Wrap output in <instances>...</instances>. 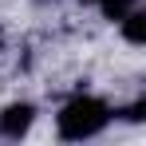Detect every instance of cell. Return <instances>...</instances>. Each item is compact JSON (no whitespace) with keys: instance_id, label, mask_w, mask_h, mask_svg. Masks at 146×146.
Here are the masks:
<instances>
[{"instance_id":"obj_1","label":"cell","mask_w":146,"mask_h":146,"mask_svg":"<svg viewBox=\"0 0 146 146\" xmlns=\"http://www.w3.org/2000/svg\"><path fill=\"white\" fill-rule=\"evenodd\" d=\"M111 122V107L103 103V99H91V95H75L63 111H59V119H55V126H59V134L63 138H71V142H79V138H91V134H99L103 126Z\"/></svg>"},{"instance_id":"obj_3","label":"cell","mask_w":146,"mask_h":146,"mask_svg":"<svg viewBox=\"0 0 146 146\" xmlns=\"http://www.w3.org/2000/svg\"><path fill=\"white\" fill-rule=\"evenodd\" d=\"M122 36L130 44H142L146 40V12H126L122 16Z\"/></svg>"},{"instance_id":"obj_2","label":"cell","mask_w":146,"mask_h":146,"mask_svg":"<svg viewBox=\"0 0 146 146\" xmlns=\"http://www.w3.org/2000/svg\"><path fill=\"white\" fill-rule=\"evenodd\" d=\"M32 119H36V111H32L28 103H12V107L0 111V134H4V138H20V134H28Z\"/></svg>"},{"instance_id":"obj_4","label":"cell","mask_w":146,"mask_h":146,"mask_svg":"<svg viewBox=\"0 0 146 146\" xmlns=\"http://www.w3.org/2000/svg\"><path fill=\"white\" fill-rule=\"evenodd\" d=\"M99 8H103V16L107 20H122L126 12H130V0H95Z\"/></svg>"}]
</instances>
